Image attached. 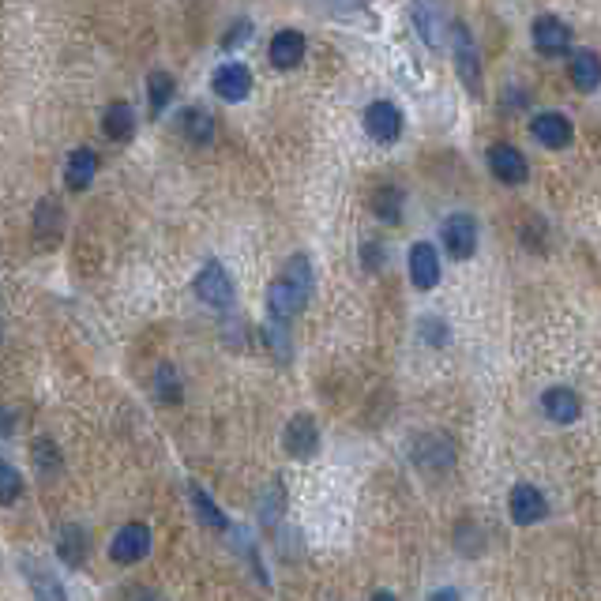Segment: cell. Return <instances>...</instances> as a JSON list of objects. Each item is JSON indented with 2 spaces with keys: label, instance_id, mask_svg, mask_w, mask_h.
<instances>
[{
  "label": "cell",
  "instance_id": "obj_21",
  "mask_svg": "<svg viewBox=\"0 0 601 601\" xmlns=\"http://www.w3.org/2000/svg\"><path fill=\"white\" fill-rule=\"evenodd\" d=\"M102 132H106V139H113V143L132 139L136 136V109L128 106V102L106 106V113H102Z\"/></svg>",
  "mask_w": 601,
  "mask_h": 601
},
{
  "label": "cell",
  "instance_id": "obj_33",
  "mask_svg": "<svg viewBox=\"0 0 601 601\" xmlns=\"http://www.w3.org/2000/svg\"><path fill=\"white\" fill-rule=\"evenodd\" d=\"M31 583H34V594H38V598H53V601H61L64 598V586L61 583H53V579H49V571H34L31 575Z\"/></svg>",
  "mask_w": 601,
  "mask_h": 601
},
{
  "label": "cell",
  "instance_id": "obj_3",
  "mask_svg": "<svg viewBox=\"0 0 601 601\" xmlns=\"http://www.w3.org/2000/svg\"><path fill=\"white\" fill-rule=\"evenodd\" d=\"M192 290H196V297H200L207 309H215V312H230L233 301H237L233 278L226 275V267H222L218 260L203 263L200 275H196V282H192Z\"/></svg>",
  "mask_w": 601,
  "mask_h": 601
},
{
  "label": "cell",
  "instance_id": "obj_35",
  "mask_svg": "<svg viewBox=\"0 0 601 601\" xmlns=\"http://www.w3.org/2000/svg\"><path fill=\"white\" fill-rule=\"evenodd\" d=\"M248 34H252V23H248V19H241V23H233L230 34L222 38V46L233 49V46H237V42H248Z\"/></svg>",
  "mask_w": 601,
  "mask_h": 601
},
{
  "label": "cell",
  "instance_id": "obj_31",
  "mask_svg": "<svg viewBox=\"0 0 601 601\" xmlns=\"http://www.w3.org/2000/svg\"><path fill=\"white\" fill-rule=\"evenodd\" d=\"M19 489H23L19 470L12 463H4V466H0V504H16Z\"/></svg>",
  "mask_w": 601,
  "mask_h": 601
},
{
  "label": "cell",
  "instance_id": "obj_1",
  "mask_svg": "<svg viewBox=\"0 0 601 601\" xmlns=\"http://www.w3.org/2000/svg\"><path fill=\"white\" fill-rule=\"evenodd\" d=\"M312 297V263L309 256H290L282 275L267 286V316L293 324V316L309 305Z\"/></svg>",
  "mask_w": 601,
  "mask_h": 601
},
{
  "label": "cell",
  "instance_id": "obj_20",
  "mask_svg": "<svg viewBox=\"0 0 601 601\" xmlns=\"http://www.w3.org/2000/svg\"><path fill=\"white\" fill-rule=\"evenodd\" d=\"M94 173H98V155H94L91 147H76L72 155H68V166H64V181L72 192H83V188L94 181Z\"/></svg>",
  "mask_w": 601,
  "mask_h": 601
},
{
  "label": "cell",
  "instance_id": "obj_13",
  "mask_svg": "<svg viewBox=\"0 0 601 601\" xmlns=\"http://www.w3.org/2000/svg\"><path fill=\"white\" fill-rule=\"evenodd\" d=\"M211 87H215V94L222 102H245L248 94H252V72H248V64L230 61L215 72Z\"/></svg>",
  "mask_w": 601,
  "mask_h": 601
},
{
  "label": "cell",
  "instance_id": "obj_24",
  "mask_svg": "<svg viewBox=\"0 0 601 601\" xmlns=\"http://www.w3.org/2000/svg\"><path fill=\"white\" fill-rule=\"evenodd\" d=\"M282 511H286V489H282V481L275 478L260 493V500H256V515H260L263 526H275L278 519H282Z\"/></svg>",
  "mask_w": 601,
  "mask_h": 601
},
{
  "label": "cell",
  "instance_id": "obj_18",
  "mask_svg": "<svg viewBox=\"0 0 601 601\" xmlns=\"http://www.w3.org/2000/svg\"><path fill=\"white\" fill-rule=\"evenodd\" d=\"M410 282H414L417 290H432L436 282H440V256H436V248L425 245V241H417L410 248Z\"/></svg>",
  "mask_w": 601,
  "mask_h": 601
},
{
  "label": "cell",
  "instance_id": "obj_9",
  "mask_svg": "<svg viewBox=\"0 0 601 601\" xmlns=\"http://www.w3.org/2000/svg\"><path fill=\"white\" fill-rule=\"evenodd\" d=\"M414 466L417 470H432V474L451 470V466H455V447H451V440H447V436H436V432L414 440Z\"/></svg>",
  "mask_w": 601,
  "mask_h": 601
},
{
  "label": "cell",
  "instance_id": "obj_19",
  "mask_svg": "<svg viewBox=\"0 0 601 601\" xmlns=\"http://www.w3.org/2000/svg\"><path fill=\"white\" fill-rule=\"evenodd\" d=\"M571 83L579 87V91H598L601 87V57L594 49H575L571 53Z\"/></svg>",
  "mask_w": 601,
  "mask_h": 601
},
{
  "label": "cell",
  "instance_id": "obj_2",
  "mask_svg": "<svg viewBox=\"0 0 601 601\" xmlns=\"http://www.w3.org/2000/svg\"><path fill=\"white\" fill-rule=\"evenodd\" d=\"M451 61H455V72L463 79V87L474 98H481V87H485V76H481V53L474 46V34L466 23H451Z\"/></svg>",
  "mask_w": 601,
  "mask_h": 601
},
{
  "label": "cell",
  "instance_id": "obj_5",
  "mask_svg": "<svg viewBox=\"0 0 601 601\" xmlns=\"http://www.w3.org/2000/svg\"><path fill=\"white\" fill-rule=\"evenodd\" d=\"M440 241H444L451 260H470V256H474V248H478V218L466 215V211L444 218V226H440Z\"/></svg>",
  "mask_w": 601,
  "mask_h": 601
},
{
  "label": "cell",
  "instance_id": "obj_23",
  "mask_svg": "<svg viewBox=\"0 0 601 601\" xmlns=\"http://www.w3.org/2000/svg\"><path fill=\"white\" fill-rule=\"evenodd\" d=\"M181 132H185L196 147H207V143L215 139V117L200 106H188L185 113H181Z\"/></svg>",
  "mask_w": 601,
  "mask_h": 601
},
{
  "label": "cell",
  "instance_id": "obj_12",
  "mask_svg": "<svg viewBox=\"0 0 601 601\" xmlns=\"http://www.w3.org/2000/svg\"><path fill=\"white\" fill-rule=\"evenodd\" d=\"M365 132L376 143H395L402 136V109L391 106V102H372L365 109Z\"/></svg>",
  "mask_w": 601,
  "mask_h": 601
},
{
  "label": "cell",
  "instance_id": "obj_11",
  "mask_svg": "<svg viewBox=\"0 0 601 601\" xmlns=\"http://www.w3.org/2000/svg\"><path fill=\"white\" fill-rule=\"evenodd\" d=\"M530 31H534V49H538L541 57H560V53H568L571 49V27L564 19L538 16Z\"/></svg>",
  "mask_w": 601,
  "mask_h": 601
},
{
  "label": "cell",
  "instance_id": "obj_22",
  "mask_svg": "<svg viewBox=\"0 0 601 601\" xmlns=\"http://www.w3.org/2000/svg\"><path fill=\"white\" fill-rule=\"evenodd\" d=\"M64 230V211L57 200H42L38 207H34V237L42 241V245H53L57 237H61Z\"/></svg>",
  "mask_w": 601,
  "mask_h": 601
},
{
  "label": "cell",
  "instance_id": "obj_6",
  "mask_svg": "<svg viewBox=\"0 0 601 601\" xmlns=\"http://www.w3.org/2000/svg\"><path fill=\"white\" fill-rule=\"evenodd\" d=\"M109 556H113V564H139V560H147L151 556V530L143 523H128L121 526L117 534H113V545H109Z\"/></svg>",
  "mask_w": 601,
  "mask_h": 601
},
{
  "label": "cell",
  "instance_id": "obj_7",
  "mask_svg": "<svg viewBox=\"0 0 601 601\" xmlns=\"http://www.w3.org/2000/svg\"><path fill=\"white\" fill-rule=\"evenodd\" d=\"M282 447L290 459H312L320 451V429H316V417L312 414H297L290 417V425L282 432Z\"/></svg>",
  "mask_w": 601,
  "mask_h": 601
},
{
  "label": "cell",
  "instance_id": "obj_27",
  "mask_svg": "<svg viewBox=\"0 0 601 601\" xmlns=\"http://www.w3.org/2000/svg\"><path fill=\"white\" fill-rule=\"evenodd\" d=\"M263 339L271 346V354L282 361V365H290L293 357V342H290V324H282V320H271L267 316V327H263Z\"/></svg>",
  "mask_w": 601,
  "mask_h": 601
},
{
  "label": "cell",
  "instance_id": "obj_4",
  "mask_svg": "<svg viewBox=\"0 0 601 601\" xmlns=\"http://www.w3.org/2000/svg\"><path fill=\"white\" fill-rule=\"evenodd\" d=\"M410 19H414L417 38L440 53V49H444V34L451 31V27H447L444 4H440V0H414V4H410Z\"/></svg>",
  "mask_w": 601,
  "mask_h": 601
},
{
  "label": "cell",
  "instance_id": "obj_29",
  "mask_svg": "<svg viewBox=\"0 0 601 601\" xmlns=\"http://www.w3.org/2000/svg\"><path fill=\"white\" fill-rule=\"evenodd\" d=\"M192 508L200 511L203 526H211V530H230V519L222 515V508H218L215 500L203 493V489H192Z\"/></svg>",
  "mask_w": 601,
  "mask_h": 601
},
{
  "label": "cell",
  "instance_id": "obj_16",
  "mask_svg": "<svg viewBox=\"0 0 601 601\" xmlns=\"http://www.w3.org/2000/svg\"><path fill=\"white\" fill-rule=\"evenodd\" d=\"M87 553H91V534L76 523H64L57 530V556L68 568H83L87 564Z\"/></svg>",
  "mask_w": 601,
  "mask_h": 601
},
{
  "label": "cell",
  "instance_id": "obj_36",
  "mask_svg": "<svg viewBox=\"0 0 601 601\" xmlns=\"http://www.w3.org/2000/svg\"><path fill=\"white\" fill-rule=\"evenodd\" d=\"M432 598H459V590H455V586H447V590H436Z\"/></svg>",
  "mask_w": 601,
  "mask_h": 601
},
{
  "label": "cell",
  "instance_id": "obj_14",
  "mask_svg": "<svg viewBox=\"0 0 601 601\" xmlns=\"http://www.w3.org/2000/svg\"><path fill=\"white\" fill-rule=\"evenodd\" d=\"M530 132H534V139H538L541 147H549V151H564L571 143V121L564 113H556V109L538 113V117L530 121Z\"/></svg>",
  "mask_w": 601,
  "mask_h": 601
},
{
  "label": "cell",
  "instance_id": "obj_25",
  "mask_svg": "<svg viewBox=\"0 0 601 601\" xmlns=\"http://www.w3.org/2000/svg\"><path fill=\"white\" fill-rule=\"evenodd\" d=\"M173 94H177V83H173L170 72H151L147 76V106H151V113H162L173 102Z\"/></svg>",
  "mask_w": 601,
  "mask_h": 601
},
{
  "label": "cell",
  "instance_id": "obj_8",
  "mask_svg": "<svg viewBox=\"0 0 601 601\" xmlns=\"http://www.w3.org/2000/svg\"><path fill=\"white\" fill-rule=\"evenodd\" d=\"M489 170H493L500 185H526V177H530L523 151H515L511 143H493L489 147Z\"/></svg>",
  "mask_w": 601,
  "mask_h": 601
},
{
  "label": "cell",
  "instance_id": "obj_32",
  "mask_svg": "<svg viewBox=\"0 0 601 601\" xmlns=\"http://www.w3.org/2000/svg\"><path fill=\"white\" fill-rule=\"evenodd\" d=\"M34 463L42 466V474H46V478L57 470V466H61V455H57L53 440H46V436H42V440H34Z\"/></svg>",
  "mask_w": 601,
  "mask_h": 601
},
{
  "label": "cell",
  "instance_id": "obj_10",
  "mask_svg": "<svg viewBox=\"0 0 601 601\" xmlns=\"http://www.w3.org/2000/svg\"><path fill=\"white\" fill-rule=\"evenodd\" d=\"M508 511H511V523L534 526V523H541V519L549 515V504H545V496H541L534 485L519 481V485L511 489V496H508Z\"/></svg>",
  "mask_w": 601,
  "mask_h": 601
},
{
  "label": "cell",
  "instance_id": "obj_28",
  "mask_svg": "<svg viewBox=\"0 0 601 601\" xmlns=\"http://www.w3.org/2000/svg\"><path fill=\"white\" fill-rule=\"evenodd\" d=\"M155 391L162 402H181V395H185V387H181V376H177V369H173L170 361H162L155 369Z\"/></svg>",
  "mask_w": 601,
  "mask_h": 601
},
{
  "label": "cell",
  "instance_id": "obj_15",
  "mask_svg": "<svg viewBox=\"0 0 601 601\" xmlns=\"http://www.w3.org/2000/svg\"><path fill=\"white\" fill-rule=\"evenodd\" d=\"M541 414L549 417L553 425H571V421H579V414H583V402H579V395L571 387H549L541 395Z\"/></svg>",
  "mask_w": 601,
  "mask_h": 601
},
{
  "label": "cell",
  "instance_id": "obj_26",
  "mask_svg": "<svg viewBox=\"0 0 601 601\" xmlns=\"http://www.w3.org/2000/svg\"><path fill=\"white\" fill-rule=\"evenodd\" d=\"M372 211L380 222H391V226H399L402 222V192L395 185H384L376 196H372Z\"/></svg>",
  "mask_w": 601,
  "mask_h": 601
},
{
  "label": "cell",
  "instance_id": "obj_17",
  "mask_svg": "<svg viewBox=\"0 0 601 601\" xmlns=\"http://www.w3.org/2000/svg\"><path fill=\"white\" fill-rule=\"evenodd\" d=\"M267 57H271V64H275V68H282V72L297 68V64H301V57H305V34L293 31V27L278 31L275 38H271V49H267Z\"/></svg>",
  "mask_w": 601,
  "mask_h": 601
},
{
  "label": "cell",
  "instance_id": "obj_30",
  "mask_svg": "<svg viewBox=\"0 0 601 601\" xmlns=\"http://www.w3.org/2000/svg\"><path fill=\"white\" fill-rule=\"evenodd\" d=\"M417 335H421V342H429V346H447L451 342V327H447V320H440V316H421L417 320Z\"/></svg>",
  "mask_w": 601,
  "mask_h": 601
},
{
  "label": "cell",
  "instance_id": "obj_34",
  "mask_svg": "<svg viewBox=\"0 0 601 601\" xmlns=\"http://www.w3.org/2000/svg\"><path fill=\"white\" fill-rule=\"evenodd\" d=\"M384 260H387V248L380 245V241H369V245H361V267L365 271H384Z\"/></svg>",
  "mask_w": 601,
  "mask_h": 601
}]
</instances>
